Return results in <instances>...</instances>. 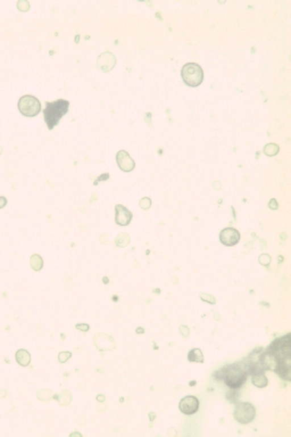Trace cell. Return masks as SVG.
Wrapping results in <instances>:
<instances>
[{
    "instance_id": "5",
    "label": "cell",
    "mask_w": 291,
    "mask_h": 437,
    "mask_svg": "<svg viewBox=\"0 0 291 437\" xmlns=\"http://www.w3.org/2000/svg\"><path fill=\"white\" fill-rule=\"evenodd\" d=\"M18 109L21 113L27 117H34L41 110V104L34 96L26 95L19 99L18 103Z\"/></svg>"
},
{
    "instance_id": "12",
    "label": "cell",
    "mask_w": 291,
    "mask_h": 437,
    "mask_svg": "<svg viewBox=\"0 0 291 437\" xmlns=\"http://www.w3.org/2000/svg\"><path fill=\"white\" fill-rule=\"evenodd\" d=\"M188 359L189 362L203 363L204 356L203 353L199 348H194L188 353Z\"/></svg>"
},
{
    "instance_id": "7",
    "label": "cell",
    "mask_w": 291,
    "mask_h": 437,
    "mask_svg": "<svg viewBox=\"0 0 291 437\" xmlns=\"http://www.w3.org/2000/svg\"><path fill=\"white\" fill-rule=\"evenodd\" d=\"M199 408V402L196 397L187 396L180 400L179 410L185 415H192L196 414Z\"/></svg>"
},
{
    "instance_id": "6",
    "label": "cell",
    "mask_w": 291,
    "mask_h": 437,
    "mask_svg": "<svg viewBox=\"0 0 291 437\" xmlns=\"http://www.w3.org/2000/svg\"><path fill=\"white\" fill-rule=\"evenodd\" d=\"M256 410L253 405L242 402L237 404L234 409V418L238 423L248 424L256 418Z\"/></svg>"
},
{
    "instance_id": "14",
    "label": "cell",
    "mask_w": 291,
    "mask_h": 437,
    "mask_svg": "<svg viewBox=\"0 0 291 437\" xmlns=\"http://www.w3.org/2000/svg\"><path fill=\"white\" fill-rule=\"evenodd\" d=\"M129 243V239L128 237L121 236L119 237L118 240L116 242V244L120 247H126Z\"/></svg>"
},
{
    "instance_id": "13",
    "label": "cell",
    "mask_w": 291,
    "mask_h": 437,
    "mask_svg": "<svg viewBox=\"0 0 291 437\" xmlns=\"http://www.w3.org/2000/svg\"><path fill=\"white\" fill-rule=\"evenodd\" d=\"M265 153L269 156L276 155L279 151V147L276 144H270L267 145L264 149Z\"/></svg>"
},
{
    "instance_id": "10",
    "label": "cell",
    "mask_w": 291,
    "mask_h": 437,
    "mask_svg": "<svg viewBox=\"0 0 291 437\" xmlns=\"http://www.w3.org/2000/svg\"><path fill=\"white\" fill-rule=\"evenodd\" d=\"M16 362L22 367H27L31 363V355L26 350L20 349L15 354Z\"/></svg>"
},
{
    "instance_id": "1",
    "label": "cell",
    "mask_w": 291,
    "mask_h": 437,
    "mask_svg": "<svg viewBox=\"0 0 291 437\" xmlns=\"http://www.w3.org/2000/svg\"><path fill=\"white\" fill-rule=\"evenodd\" d=\"M268 355L276 362L275 371L283 379H291V334L276 339L271 344Z\"/></svg>"
},
{
    "instance_id": "9",
    "label": "cell",
    "mask_w": 291,
    "mask_h": 437,
    "mask_svg": "<svg viewBox=\"0 0 291 437\" xmlns=\"http://www.w3.org/2000/svg\"><path fill=\"white\" fill-rule=\"evenodd\" d=\"M116 222L120 226H127L131 222L133 215L127 208L121 204L116 206Z\"/></svg>"
},
{
    "instance_id": "4",
    "label": "cell",
    "mask_w": 291,
    "mask_h": 437,
    "mask_svg": "<svg viewBox=\"0 0 291 437\" xmlns=\"http://www.w3.org/2000/svg\"><path fill=\"white\" fill-rule=\"evenodd\" d=\"M183 81L189 86L196 87L200 85L204 79V71L199 64L188 62L184 64L181 70Z\"/></svg>"
},
{
    "instance_id": "2",
    "label": "cell",
    "mask_w": 291,
    "mask_h": 437,
    "mask_svg": "<svg viewBox=\"0 0 291 437\" xmlns=\"http://www.w3.org/2000/svg\"><path fill=\"white\" fill-rule=\"evenodd\" d=\"M70 107V102L63 99H59L52 102H46L43 110L44 121L48 130L53 129L60 120L66 114Z\"/></svg>"
},
{
    "instance_id": "11",
    "label": "cell",
    "mask_w": 291,
    "mask_h": 437,
    "mask_svg": "<svg viewBox=\"0 0 291 437\" xmlns=\"http://www.w3.org/2000/svg\"><path fill=\"white\" fill-rule=\"evenodd\" d=\"M252 383L258 388H264L268 384V379L264 373H259L253 375Z\"/></svg>"
},
{
    "instance_id": "8",
    "label": "cell",
    "mask_w": 291,
    "mask_h": 437,
    "mask_svg": "<svg viewBox=\"0 0 291 437\" xmlns=\"http://www.w3.org/2000/svg\"><path fill=\"white\" fill-rule=\"evenodd\" d=\"M220 240L222 244L227 247H232L236 245L240 240V234L239 231L235 228L229 227L226 228L221 231L220 234Z\"/></svg>"
},
{
    "instance_id": "3",
    "label": "cell",
    "mask_w": 291,
    "mask_h": 437,
    "mask_svg": "<svg viewBox=\"0 0 291 437\" xmlns=\"http://www.w3.org/2000/svg\"><path fill=\"white\" fill-rule=\"evenodd\" d=\"M248 370L240 364H233L226 366L218 373V378L223 380L230 388H240L247 380Z\"/></svg>"
}]
</instances>
